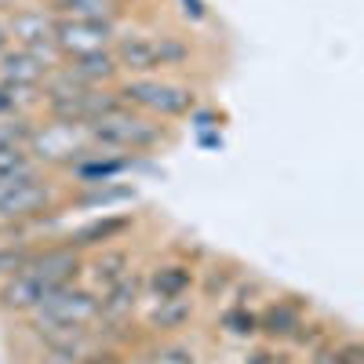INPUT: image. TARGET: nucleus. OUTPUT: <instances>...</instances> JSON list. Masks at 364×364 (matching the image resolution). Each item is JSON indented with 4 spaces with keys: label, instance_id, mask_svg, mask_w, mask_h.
Wrapping results in <instances>:
<instances>
[{
    "label": "nucleus",
    "instance_id": "obj_1",
    "mask_svg": "<svg viewBox=\"0 0 364 364\" xmlns=\"http://www.w3.org/2000/svg\"><path fill=\"white\" fill-rule=\"evenodd\" d=\"M87 135H91L95 146L113 149V154H124V157L149 154V149H161L164 142H171V128L164 124V120L149 117V113H139L132 106H117L113 113L91 120Z\"/></svg>",
    "mask_w": 364,
    "mask_h": 364
},
{
    "label": "nucleus",
    "instance_id": "obj_2",
    "mask_svg": "<svg viewBox=\"0 0 364 364\" xmlns=\"http://www.w3.org/2000/svg\"><path fill=\"white\" fill-rule=\"evenodd\" d=\"M117 95H120V106H132L157 120H178L197 109V91L190 84H175L161 77H120Z\"/></svg>",
    "mask_w": 364,
    "mask_h": 364
},
{
    "label": "nucleus",
    "instance_id": "obj_3",
    "mask_svg": "<svg viewBox=\"0 0 364 364\" xmlns=\"http://www.w3.org/2000/svg\"><path fill=\"white\" fill-rule=\"evenodd\" d=\"M58 200L63 197H58L55 182L44 175V168L0 178V223L4 226L44 219L51 211H58Z\"/></svg>",
    "mask_w": 364,
    "mask_h": 364
},
{
    "label": "nucleus",
    "instance_id": "obj_4",
    "mask_svg": "<svg viewBox=\"0 0 364 364\" xmlns=\"http://www.w3.org/2000/svg\"><path fill=\"white\" fill-rule=\"evenodd\" d=\"M26 154L33 157L37 168H58L70 171L73 164H80L84 157L95 154V142H91L84 124H63V120H41L33 139H29Z\"/></svg>",
    "mask_w": 364,
    "mask_h": 364
},
{
    "label": "nucleus",
    "instance_id": "obj_5",
    "mask_svg": "<svg viewBox=\"0 0 364 364\" xmlns=\"http://www.w3.org/2000/svg\"><path fill=\"white\" fill-rule=\"evenodd\" d=\"M29 321H55V324H95L99 317V291H91L87 284H58L48 288L44 299L37 302L33 314H26Z\"/></svg>",
    "mask_w": 364,
    "mask_h": 364
},
{
    "label": "nucleus",
    "instance_id": "obj_6",
    "mask_svg": "<svg viewBox=\"0 0 364 364\" xmlns=\"http://www.w3.org/2000/svg\"><path fill=\"white\" fill-rule=\"evenodd\" d=\"M117 37H120V18H55V33H51L63 58L109 51Z\"/></svg>",
    "mask_w": 364,
    "mask_h": 364
},
{
    "label": "nucleus",
    "instance_id": "obj_7",
    "mask_svg": "<svg viewBox=\"0 0 364 364\" xmlns=\"http://www.w3.org/2000/svg\"><path fill=\"white\" fill-rule=\"evenodd\" d=\"M22 273H33L44 288L73 284V281H80V273H84V255L77 248H70L66 240H58V245H37L33 259L26 262Z\"/></svg>",
    "mask_w": 364,
    "mask_h": 364
},
{
    "label": "nucleus",
    "instance_id": "obj_8",
    "mask_svg": "<svg viewBox=\"0 0 364 364\" xmlns=\"http://www.w3.org/2000/svg\"><path fill=\"white\" fill-rule=\"evenodd\" d=\"M132 230H135V215H113V211H102L99 219H87L77 230H70L63 240H66L70 248H77L80 255H87V252H99L106 245L124 240Z\"/></svg>",
    "mask_w": 364,
    "mask_h": 364
},
{
    "label": "nucleus",
    "instance_id": "obj_9",
    "mask_svg": "<svg viewBox=\"0 0 364 364\" xmlns=\"http://www.w3.org/2000/svg\"><path fill=\"white\" fill-rule=\"evenodd\" d=\"M146 295V273L132 269L128 277H120L106 291H99V324H117V321H135Z\"/></svg>",
    "mask_w": 364,
    "mask_h": 364
},
{
    "label": "nucleus",
    "instance_id": "obj_10",
    "mask_svg": "<svg viewBox=\"0 0 364 364\" xmlns=\"http://www.w3.org/2000/svg\"><path fill=\"white\" fill-rule=\"evenodd\" d=\"M132 269H135V252L128 245H106L91 259L84 255V273H80V277H84V284L91 291H106L120 277H128Z\"/></svg>",
    "mask_w": 364,
    "mask_h": 364
},
{
    "label": "nucleus",
    "instance_id": "obj_11",
    "mask_svg": "<svg viewBox=\"0 0 364 364\" xmlns=\"http://www.w3.org/2000/svg\"><path fill=\"white\" fill-rule=\"evenodd\" d=\"M306 314H310V302H302L299 295L273 299L269 306L259 314V336L266 343H291V336L302 328Z\"/></svg>",
    "mask_w": 364,
    "mask_h": 364
},
{
    "label": "nucleus",
    "instance_id": "obj_12",
    "mask_svg": "<svg viewBox=\"0 0 364 364\" xmlns=\"http://www.w3.org/2000/svg\"><path fill=\"white\" fill-rule=\"evenodd\" d=\"M58 77H66L77 87H113L120 80V70L113 63V51H91L80 58H63L55 66Z\"/></svg>",
    "mask_w": 364,
    "mask_h": 364
},
{
    "label": "nucleus",
    "instance_id": "obj_13",
    "mask_svg": "<svg viewBox=\"0 0 364 364\" xmlns=\"http://www.w3.org/2000/svg\"><path fill=\"white\" fill-rule=\"evenodd\" d=\"M193 314H197V306H193L190 295L154 299V306H149L146 317H142V328L149 331V336H157V339H171V336H178V331L190 328Z\"/></svg>",
    "mask_w": 364,
    "mask_h": 364
},
{
    "label": "nucleus",
    "instance_id": "obj_14",
    "mask_svg": "<svg viewBox=\"0 0 364 364\" xmlns=\"http://www.w3.org/2000/svg\"><path fill=\"white\" fill-rule=\"evenodd\" d=\"M109 51H113V63H117L120 77H154L157 73L154 37H146V33H120Z\"/></svg>",
    "mask_w": 364,
    "mask_h": 364
},
{
    "label": "nucleus",
    "instance_id": "obj_15",
    "mask_svg": "<svg viewBox=\"0 0 364 364\" xmlns=\"http://www.w3.org/2000/svg\"><path fill=\"white\" fill-rule=\"evenodd\" d=\"M197 284V266L186 259H164L146 273V291L149 299H178L190 295Z\"/></svg>",
    "mask_w": 364,
    "mask_h": 364
},
{
    "label": "nucleus",
    "instance_id": "obj_16",
    "mask_svg": "<svg viewBox=\"0 0 364 364\" xmlns=\"http://www.w3.org/2000/svg\"><path fill=\"white\" fill-rule=\"evenodd\" d=\"M4 26H8V41L15 48H33V44H48L51 41L55 15L48 8H11Z\"/></svg>",
    "mask_w": 364,
    "mask_h": 364
},
{
    "label": "nucleus",
    "instance_id": "obj_17",
    "mask_svg": "<svg viewBox=\"0 0 364 364\" xmlns=\"http://www.w3.org/2000/svg\"><path fill=\"white\" fill-rule=\"evenodd\" d=\"M44 284L33 277V273H15V277L0 281V310L11 317H26L37 310V302L44 299Z\"/></svg>",
    "mask_w": 364,
    "mask_h": 364
},
{
    "label": "nucleus",
    "instance_id": "obj_18",
    "mask_svg": "<svg viewBox=\"0 0 364 364\" xmlns=\"http://www.w3.org/2000/svg\"><path fill=\"white\" fill-rule=\"evenodd\" d=\"M48 77H51V66L41 63L33 51L15 48V44L8 51H0V80H11L22 87H41Z\"/></svg>",
    "mask_w": 364,
    "mask_h": 364
},
{
    "label": "nucleus",
    "instance_id": "obj_19",
    "mask_svg": "<svg viewBox=\"0 0 364 364\" xmlns=\"http://www.w3.org/2000/svg\"><path fill=\"white\" fill-rule=\"evenodd\" d=\"M44 8L55 18H120L113 0H48Z\"/></svg>",
    "mask_w": 364,
    "mask_h": 364
},
{
    "label": "nucleus",
    "instance_id": "obj_20",
    "mask_svg": "<svg viewBox=\"0 0 364 364\" xmlns=\"http://www.w3.org/2000/svg\"><path fill=\"white\" fill-rule=\"evenodd\" d=\"M41 120L33 113H15V117H0V149H26L33 139Z\"/></svg>",
    "mask_w": 364,
    "mask_h": 364
},
{
    "label": "nucleus",
    "instance_id": "obj_21",
    "mask_svg": "<svg viewBox=\"0 0 364 364\" xmlns=\"http://www.w3.org/2000/svg\"><path fill=\"white\" fill-rule=\"evenodd\" d=\"M139 364H197V350L171 336V339H161V343L149 346Z\"/></svg>",
    "mask_w": 364,
    "mask_h": 364
},
{
    "label": "nucleus",
    "instance_id": "obj_22",
    "mask_svg": "<svg viewBox=\"0 0 364 364\" xmlns=\"http://www.w3.org/2000/svg\"><path fill=\"white\" fill-rule=\"evenodd\" d=\"M154 51H157V73H161V70H178V66H186L190 55H193V48L182 41V37H175V33L154 37Z\"/></svg>",
    "mask_w": 364,
    "mask_h": 364
},
{
    "label": "nucleus",
    "instance_id": "obj_23",
    "mask_svg": "<svg viewBox=\"0 0 364 364\" xmlns=\"http://www.w3.org/2000/svg\"><path fill=\"white\" fill-rule=\"evenodd\" d=\"M237 284V269L230 266V262H211L204 273H200V281H197V288H200V295L204 299H223L230 288Z\"/></svg>",
    "mask_w": 364,
    "mask_h": 364
},
{
    "label": "nucleus",
    "instance_id": "obj_24",
    "mask_svg": "<svg viewBox=\"0 0 364 364\" xmlns=\"http://www.w3.org/2000/svg\"><path fill=\"white\" fill-rule=\"evenodd\" d=\"M124 200H135V190L132 186H113V182L84 186V193L73 197V204H84V208H109V204H124Z\"/></svg>",
    "mask_w": 364,
    "mask_h": 364
},
{
    "label": "nucleus",
    "instance_id": "obj_25",
    "mask_svg": "<svg viewBox=\"0 0 364 364\" xmlns=\"http://www.w3.org/2000/svg\"><path fill=\"white\" fill-rule=\"evenodd\" d=\"M33 252H37V245H29V240H8V245H0V281L22 273L26 262L33 259Z\"/></svg>",
    "mask_w": 364,
    "mask_h": 364
},
{
    "label": "nucleus",
    "instance_id": "obj_26",
    "mask_svg": "<svg viewBox=\"0 0 364 364\" xmlns=\"http://www.w3.org/2000/svg\"><path fill=\"white\" fill-rule=\"evenodd\" d=\"M219 324H223V331H230V336H237V339L259 336V314H252L248 306H230L219 317Z\"/></svg>",
    "mask_w": 364,
    "mask_h": 364
},
{
    "label": "nucleus",
    "instance_id": "obj_27",
    "mask_svg": "<svg viewBox=\"0 0 364 364\" xmlns=\"http://www.w3.org/2000/svg\"><path fill=\"white\" fill-rule=\"evenodd\" d=\"M324 343H331V328L328 324H321V321H302V328L291 336V346H299V350H317V346H324Z\"/></svg>",
    "mask_w": 364,
    "mask_h": 364
},
{
    "label": "nucleus",
    "instance_id": "obj_28",
    "mask_svg": "<svg viewBox=\"0 0 364 364\" xmlns=\"http://www.w3.org/2000/svg\"><path fill=\"white\" fill-rule=\"evenodd\" d=\"M33 157L26 154V149H0V178L8 175H18V171H33Z\"/></svg>",
    "mask_w": 364,
    "mask_h": 364
},
{
    "label": "nucleus",
    "instance_id": "obj_29",
    "mask_svg": "<svg viewBox=\"0 0 364 364\" xmlns=\"http://www.w3.org/2000/svg\"><path fill=\"white\" fill-rule=\"evenodd\" d=\"M77 364H128L124 350H113V346H95L91 353H84Z\"/></svg>",
    "mask_w": 364,
    "mask_h": 364
},
{
    "label": "nucleus",
    "instance_id": "obj_30",
    "mask_svg": "<svg viewBox=\"0 0 364 364\" xmlns=\"http://www.w3.org/2000/svg\"><path fill=\"white\" fill-rule=\"evenodd\" d=\"M310 364H350V360L343 357L339 339H331V343H324V346H317V350L310 353Z\"/></svg>",
    "mask_w": 364,
    "mask_h": 364
},
{
    "label": "nucleus",
    "instance_id": "obj_31",
    "mask_svg": "<svg viewBox=\"0 0 364 364\" xmlns=\"http://www.w3.org/2000/svg\"><path fill=\"white\" fill-rule=\"evenodd\" d=\"M339 350H343V357H346L350 364H364V343H360V339L346 336V339H339Z\"/></svg>",
    "mask_w": 364,
    "mask_h": 364
},
{
    "label": "nucleus",
    "instance_id": "obj_32",
    "mask_svg": "<svg viewBox=\"0 0 364 364\" xmlns=\"http://www.w3.org/2000/svg\"><path fill=\"white\" fill-rule=\"evenodd\" d=\"M284 353H277V350H269V346H259V350H252L248 357H245V364H288V360H281Z\"/></svg>",
    "mask_w": 364,
    "mask_h": 364
},
{
    "label": "nucleus",
    "instance_id": "obj_33",
    "mask_svg": "<svg viewBox=\"0 0 364 364\" xmlns=\"http://www.w3.org/2000/svg\"><path fill=\"white\" fill-rule=\"evenodd\" d=\"M215 120H219V117L211 113V109H193V113H190V124H193L197 132H208V128H219Z\"/></svg>",
    "mask_w": 364,
    "mask_h": 364
},
{
    "label": "nucleus",
    "instance_id": "obj_34",
    "mask_svg": "<svg viewBox=\"0 0 364 364\" xmlns=\"http://www.w3.org/2000/svg\"><path fill=\"white\" fill-rule=\"evenodd\" d=\"M182 11H186L193 22H204L208 11H204V0H182Z\"/></svg>",
    "mask_w": 364,
    "mask_h": 364
},
{
    "label": "nucleus",
    "instance_id": "obj_35",
    "mask_svg": "<svg viewBox=\"0 0 364 364\" xmlns=\"http://www.w3.org/2000/svg\"><path fill=\"white\" fill-rule=\"evenodd\" d=\"M200 146L215 149V146H223V135H215V132H200Z\"/></svg>",
    "mask_w": 364,
    "mask_h": 364
},
{
    "label": "nucleus",
    "instance_id": "obj_36",
    "mask_svg": "<svg viewBox=\"0 0 364 364\" xmlns=\"http://www.w3.org/2000/svg\"><path fill=\"white\" fill-rule=\"evenodd\" d=\"M11 48V41H8V26H4V18H0V51H8Z\"/></svg>",
    "mask_w": 364,
    "mask_h": 364
},
{
    "label": "nucleus",
    "instance_id": "obj_37",
    "mask_svg": "<svg viewBox=\"0 0 364 364\" xmlns=\"http://www.w3.org/2000/svg\"><path fill=\"white\" fill-rule=\"evenodd\" d=\"M113 4H117V8H120V11H124V8H128V4H135V0H113Z\"/></svg>",
    "mask_w": 364,
    "mask_h": 364
},
{
    "label": "nucleus",
    "instance_id": "obj_38",
    "mask_svg": "<svg viewBox=\"0 0 364 364\" xmlns=\"http://www.w3.org/2000/svg\"><path fill=\"white\" fill-rule=\"evenodd\" d=\"M11 4H15V0H0V11H8Z\"/></svg>",
    "mask_w": 364,
    "mask_h": 364
}]
</instances>
